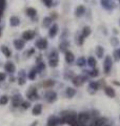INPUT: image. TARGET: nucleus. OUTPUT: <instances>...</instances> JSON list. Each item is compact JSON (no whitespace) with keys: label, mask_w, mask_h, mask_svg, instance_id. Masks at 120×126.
<instances>
[{"label":"nucleus","mask_w":120,"mask_h":126,"mask_svg":"<svg viewBox=\"0 0 120 126\" xmlns=\"http://www.w3.org/2000/svg\"><path fill=\"white\" fill-rule=\"evenodd\" d=\"M42 111V105L41 104H37L34 106L33 110H32V113H33L34 116H39L40 113Z\"/></svg>","instance_id":"ddd939ff"},{"label":"nucleus","mask_w":120,"mask_h":126,"mask_svg":"<svg viewBox=\"0 0 120 126\" xmlns=\"http://www.w3.org/2000/svg\"><path fill=\"white\" fill-rule=\"evenodd\" d=\"M57 124H59V119L55 116H51L47 120V125L49 126H56Z\"/></svg>","instance_id":"1a4fd4ad"},{"label":"nucleus","mask_w":120,"mask_h":126,"mask_svg":"<svg viewBox=\"0 0 120 126\" xmlns=\"http://www.w3.org/2000/svg\"><path fill=\"white\" fill-rule=\"evenodd\" d=\"M91 116L87 112H80L79 115L77 116V121L80 125H84L85 123H87L90 120Z\"/></svg>","instance_id":"f257e3e1"},{"label":"nucleus","mask_w":120,"mask_h":126,"mask_svg":"<svg viewBox=\"0 0 120 126\" xmlns=\"http://www.w3.org/2000/svg\"><path fill=\"white\" fill-rule=\"evenodd\" d=\"M45 99L49 101V102H54L56 99H57V94H56L55 92H47L46 94H45Z\"/></svg>","instance_id":"423d86ee"},{"label":"nucleus","mask_w":120,"mask_h":126,"mask_svg":"<svg viewBox=\"0 0 120 126\" xmlns=\"http://www.w3.org/2000/svg\"><path fill=\"white\" fill-rule=\"evenodd\" d=\"M44 68H45V65L43 64L42 62L38 63V66H37V70H42V69H44Z\"/></svg>","instance_id":"e433bc0d"},{"label":"nucleus","mask_w":120,"mask_h":126,"mask_svg":"<svg viewBox=\"0 0 120 126\" xmlns=\"http://www.w3.org/2000/svg\"><path fill=\"white\" fill-rule=\"evenodd\" d=\"M34 52H35L34 48H32V49H30V52H27V55H29V56H31L30 54H34Z\"/></svg>","instance_id":"c03bdc74"},{"label":"nucleus","mask_w":120,"mask_h":126,"mask_svg":"<svg viewBox=\"0 0 120 126\" xmlns=\"http://www.w3.org/2000/svg\"><path fill=\"white\" fill-rule=\"evenodd\" d=\"M35 45L37 46V48H39V49H45L47 47V41H46V39L41 38V39H39V40L36 41Z\"/></svg>","instance_id":"7ed1b4c3"},{"label":"nucleus","mask_w":120,"mask_h":126,"mask_svg":"<svg viewBox=\"0 0 120 126\" xmlns=\"http://www.w3.org/2000/svg\"><path fill=\"white\" fill-rule=\"evenodd\" d=\"M69 45H70V43L67 42V41H65V42H62L61 44H60V50H62V52H65V49L69 47Z\"/></svg>","instance_id":"cd10ccee"},{"label":"nucleus","mask_w":120,"mask_h":126,"mask_svg":"<svg viewBox=\"0 0 120 126\" xmlns=\"http://www.w3.org/2000/svg\"><path fill=\"white\" fill-rule=\"evenodd\" d=\"M7 102H9L7 96H2L0 98V105H5V104H7Z\"/></svg>","instance_id":"c85d7f7f"},{"label":"nucleus","mask_w":120,"mask_h":126,"mask_svg":"<svg viewBox=\"0 0 120 126\" xmlns=\"http://www.w3.org/2000/svg\"><path fill=\"white\" fill-rule=\"evenodd\" d=\"M36 74H37V72H36L35 69L31 70L30 74H29V78L31 79V80H34V79H35V76H36Z\"/></svg>","instance_id":"473e14b6"},{"label":"nucleus","mask_w":120,"mask_h":126,"mask_svg":"<svg viewBox=\"0 0 120 126\" xmlns=\"http://www.w3.org/2000/svg\"><path fill=\"white\" fill-rule=\"evenodd\" d=\"M114 58L115 60H120V49H116L114 52Z\"/></svg>","instance_id":"72a5a7b5"},{"label":"nucleus","mask_w":120,"mask_h":126,"mask_svg":"<svg viewBox=\"0 0 120 126\" xmlns=\"http://www.w3.org/2000/svg\"><path fill=\"white\" fill-rule=\"evenodd\" d=\"M86 64V60L84 57H80L78 60H77V65L78 66H84Z\"/></svg>","instance_id":"bb28decb"},{"label":"nucleus","mask_w":120,"mask_h":126,"mask_svg":"<svg viewBox=\"0 0 120 126\" xmlns=\"http://www.w3.org/2000/svg\"><path fill=\"white\" fill-rule=\"evenodd\" d=\"M43 2H44V4L47 6V7H50L52 5V3H53V0H42Z\"/></svg>","instance_id":"4c0bfd02"},{"label":"nucleus","mask_w":120,"mask_h":126,"mask_svg":"<svg viewBox=\"0 0 120 126\" xmlns=\"http://www.w3.org/2000/svg\"><path fill=\"white\" fill-rule=\"evenodd\" d=\"M12 101H13L14 106H19L20 104H22L21 96H20V94H15V96L12 98Z\"/></svg>","instance_id":"4468645a"},{"label":"nucleus","mask_w":120,"mask_h":126,"mask_svg":"<svg viewBox=\"0 0 120 126\" xmlns=\"http://www.w3.org/2000/svg\"><path fill=\"white\" fill-rule=\"evenodd\" d=\"M54 84H55V82L53 80H49V81L44 82V86H45V87H51V86H53Z\"/></svg>","instance_id":"f704fd0d"},{"label":"nucleus","mask_w":120,"mask_h":126,"mask_svg":"<svg viewBox=\"0 0 120 126\" xmlns=\"http://www.w3.org/2000/svg\"><path fill=\"white\" fill-rule=\"evenodd\" d=\"M101 4L104 9H107V10L113 7V3L111 2V0H101Z\"/></svg>","instance_id":"6ab92c4d"},{"label":"nucleus","mask_w":120,"mask_h":126,"mask_svg":"<svg viewBox=\"0 0 120 126\" xmlns=\"http://www.w3.org/2000/svg\"><path fill=\"white\" fill-rule=\"evenodd\" d=\"M89 75H90L91 77H97L98 75H99V70L96 69V68H94L93 70H91V72L89 73Z\"/></svg>","instance_id":"7c9ffc66"},{"label":"nucleus","mask_w":120,"mask_h":126,"mask_svg":"<svg viewBox=\"0 0 120 126\" xmlns=\"http://www.w3.org/2000/svg\"><path fill=\"white\" fill-rule=\"evenodd\" d=\"M75 94H76V89L75 88H72V87H67L66 88V94H67V97L69 98L74 97Z\"/></svg>","instance_id":"5701e85b"},{"label":"nucleus","mask_w":120,"mask_h":126,"mask_svg":"<svg viewBox=\"0 0 120 126\" xmlns=\"http://www.w3.org/2000/svg\"><path fill=\"white\" fill-rule=\"evenodd\" d=\"M4 80H5V74H3V73H0V82L4 81Z\"/></svg>","instance_id":"79ce46f5"},{"label":"nucleus","mask_w":120,"mask_h":126,"mask_svg":"<svg viewBox=\"0 0 120 126\" xmlns=\"http://www.w3.org/2000/svg\"><path fill=\"white\" fill-rule=\"evenodd\" d=\"M74 59H75V57H74V54L72 53V52H65V61L67 62V63H72L74 61Z\"/></svg>","instance_id":"dca6fc26"},{"label":"nucleus","mask_w":120,"mask_h":126,"mask_svg":"<svg viewBox=\"0 0 120 126\" xmlns=\"http://www.w3.org/2000/svg\"><path fill=\"white\" fill-rule=\"evenodd\" d=\"M57 32H58V25L57 24H54L51 26V29L49 31V35L50 37H55L57 35Z\"/></svg>","instance_id":"2eb2a0df"},{"label":"nucleus","mask_w":120,"mask_h":126,"mask_svg":"<svg viewBox=\"0 0 120 126\" xmlns=\"http://www.w3.org/2000/svg\"><path fill=\"white\" fill-rule=\"evenodd\" d=\"M50 59H58V55L56 52H53L51 54V56H50Z\"/></svg>","instance_id":"58836bf2"},{"label":"nucleus","mask_w":120,"mask_h":126,"mask_svg":"<svg viewBox=\"0 0 120 126\" xmlns=\"http://www.w3.org/2000/svg\"><path fill=\"white\" fill-rule=\"evenodd\" d=\"M84 13H85V7L83 5H79L77 9H76V16H77V17H81Z\"/></svg>","instance_id":"f3484780"},{"label":"nucleus","mask_w":120,"mask_h":126,"mask_svg":"<svg viewBox=\"0 0 120 126\" xmlns=\"http://www.w3.org/2000/svg\"><path fill=\"white\" fill-rule=\"evenodd\" d=\"M104 92L109 97H111V98L115 97V90H114V88H112L111 86H106V87L104 88Z\"/></svg>","instance_id":"a211bd4d"},{"label":"nucleus","mask_w":120,"mask_h":126,"mask_svg":"<svg viewBox=\"0 0 120 126\" xmlns=\"http://www.w3.org/2000/svg\"><path fill=\"white\" fill-rule=\"evenodd\" d=\"M107 122H109V120H107L106 118L101 117V118H98V119L95 120L94 125H95V126H109Z\"/></svg>","instance_id":"20e7f679"},{"label":"nucleus","mask_w":120,"mask_h":126,"mask_svg":"<svg viewBox=\"0 0 120 126\" xmlns=\"http://www.w3.org/2000/svg\"><path fill=\"white\" fill-rule=\"evenodd\" d=\"M36 14H37V11H36L34 7H29V9H26V15L30 16V17H35Z\"/></svg>","instance_id":"412c9836"},{"label":"nucleus","mask_w":120,"mask_h":126,"mask_svg":"<svg viewBox=\"0 0 120 126\" xmlns=\"http://www.w3.org/2000/svg\"><path fill=\"white\" fill-rule=\"evenodd\" d=\"M35 37V32L34 31H25L22 34V38L24 40H32Z\"/></svg>","instance_id":"0eeeda50"},{"label":"nucleus","mask_w":120,"mask_h":126,"mask_svg":"<svg viewBox=\"0 0 120 126\" xmlns=\"http://www.w3.org/2000/svg\"><path fill=\"white\" fill-rule=\"evenodd\" d=\"M58 65V59H50V66L56 67Z\"/></svg>","instance_id":"c756f323"},{"label":"nucleus","mask_w":120,"mask_h":126,"mask_svg":"<svg viewBox=\"0 0 120 126\" xmlns=\"http://www.w3.org/2000/svg\"><path fill=\"white\" fill-rule=\"evenodd\" d=\"M14 46L16 49H22L24 47V40H20V39H16L14 41Z\"/></svg>","instance_id":"9b49d317"},{"label":"nucleus","mask_w":120,"mask_h":126,"mask_svg":"<svg viewBox=\"0 0 120 126\" xmlns=\"http://www.w3.org/2000/svg\"><path fill=\"white\" fill-rule=\"evenodd\" d=\"M21 105H22V107H23V108H25V109L30 107V103H29V102H22V104H21Z\"/></svg>","instance_id":"a19ab883"},{"label":"nucleus","mask_w":120,"mask_h":126,"mask_svg":"<svg viewBox=\"0 0 120 126\" xmlns=\"http://www.w3.org/2000/svg\"><path fill=\"white\" fill-rule=\"evenodd\" d=\"M27 94V98H30L31 100H35V99H37L38 98V94H37V92H36V88L34 87H32L29 92L26 93Z\"/></svg>","instance_id":"6e6552de"},{"label":"nucleus","mask_w":120,"mask_h":126,"mask_svg":"<svg viewBox=\"0 0 120 126\" xmlns=\"http://www.w3.org/2000/svg\"><path fill=\"white\" fill-rule=\"evenodd\" d=\"M83 41H84V37H83L82 35H81V36L79 37V39H78V44H79V45L83 44Z\"/></svg>","instance_id":"ea45409f"},{"label":"nucleus","mask_w":120,"mask_h":126,"mask_svg":"<svg viewBox=\"0 0 120 126\" xmlns=\"http://www.w3.org/2000/svg\"><path fill=\"white\" fill-rule=\"evenodd\" d=\"M1 50H2V53H3V55H5V57H11V55H12V53H11V50H10V48L7 46H5V45H3L2 47H1Z\"/></svg>","instance_id":"4be33fe9"},{"label":"nucleus","mask_w":120,"mask_h":126,"mask_svg":"<svg viewBox=\"0 0 120 126\" xmlns=\"http://www.w3.org/2000/svg\"><path fill=\"white\" fill-rule=\"evenodd\" d=\"M18 83L20 85H23L25 83V80H24V78H19V81H18Z\"/></svg>","instance_id":"37998d69"},{"label":"nucleus","mask_w":120,"mask_h":126,"mask_svg":"<svg viewBox=\"0 0 120 126\" xmlns=\"http://www.w3.org/2000/svg\"><path fill=\"white\" fill-rule=\"evenodd\" d=\"M90 35H91V27L84 26L83 27V30H82V36L83 37H87V36H90Z\"/></svg>","instance_id":"393cba45"},{"label":"nucleus","mask_w":120,"mask_h":126,"mask_svg":"<svg viewBox=\"0 0 120 126\" xmlns=\"http://www.w3.org/2000/svg\"><path fill=\"white\" fill-rule=\"evenodd\" d=\"M90 88H93L94 90H97L99 88V85H98V83H96V82H91L90 83Z\"/></svg>","instance_id":"2f4dec72"},{"label":"nucleus","mask_w":120,"mask_h":126,"mask_svg":"<svg viewBox=\"0 0 120 126\" xmlns=\"http://www.w3.org/2000/svg\"><path fill=\"white\" fill-rule=\"evenodd\" d=\"M114 84H117V85H120V83H119V82H116V81H114Z\"/></svg>","instance_id":"a18cd8bd"},{"label":"nucleus","mask_w":120,"mask_h":126,"mask_svg":"<svg viewBox=\"0 0 120 126\" xmlns=\"http://www.w3.org/2000/svg\"><path fill=\"white\" fill-rule=\"evenodd\" d=\"M84 81H85V77H82V76H76L73 78V80H72V82H73L74 85H76V86H80Z\"/></svg>","instance_id":"39448f33"},{"label":"nucleus","mask_w":120,"mask_h":126,"mask_svg":"<svg viewBox=\"0 0 120 126\" xmlns=\"http://www.w3.org/2000/svg\"><path fill=\"white\" fill-rule=\"evenodd\" d=\"M87 64H89V66H91V67L95 68V66H96V60H95V58L94 57H90L89 60H87Z\"/></svg>","instance_id":"a878e982"},{"label":"nucleus","mask_w":120,"mask_h":126,"mask_svg":"<svg viewBox=\"0 0 120 126\" xmlns=\"http://www.w3.org/2000/svg\"><path fill=\"white\" fill-rule=\"evenodd\" d=\"M51 24H52V18L51 17H45L44 19H43L42 25L44 26V27H49Z\"/></svg>","instance_id":"b1692460"},{"label":"nucleus","mask_w":120,"mask_h":126,"mask_svg":"<svg viewBox=\"0 0 120 126\" xmlns=\"http://www.w3.org/2000/svg\"><path fill=\"white\" fill-rule=\"evenodd\" d=\"M4 68L7 73H14L15 70H16V66L14 63H12V62H6L5 63V65H4Z\"/></svg>","instance_id":"9d476101"},{"label":"nucleus","mask_w":120,"mask_h":126,"mask_svg":"<svg viewBox=\"0 0 120 126\" xmlns=\"http://www.w3.org/2000/svg\"><path fill=\"white\" fill-rule=\"evenodd\" d=\"M119 44V40L117 38H112V45L113 46H117Z\"/></svg>","instance_id":"c9c22d12"},{"label":"nucleus","mask_w":120,"mask_h":126,"mask_svg":"<svg viewBox=\"0 0 120 126\" xmlns=\"http://www.w3.org/2000/svg\"><path fill=\"white\" fill-rule=\"evenodd\" d=\"M96 55H97L98 58L103 57V55H104V49H103L102 46H97V48H96Z\"/></svg>","instance_id":"aec40b11"},{"label":"nucleus","mask_w":120,"mask_h":126,"mask_svg":"<svg viewBox=\"0 0 120 126\" xmlns=\"http://www.w3.org/2000/svg\"><path fill=\"white\" fill-rule=\"evenodd\" d=\"M10 24L11 26H18L20 24V19L17 16H12L10 18Z\"/></svg>","instance_id":"f8f14e48"},{"label":"nucleus","mask_w":120,"mask_h":126,"mask_svg":"<svg viewBox=\"0 0 120 126\" xmlns=\"http://www.w3.org/2000/svg\"><path fill=\"white\" fill-rule=\"evenodd\" d=\"M112 58L110 56H106L104 59V64H103V68H104V73L105 74H109L110 70L112 68Z\"/></svg>","instance_id":"f03ea898"}]
</instances>
